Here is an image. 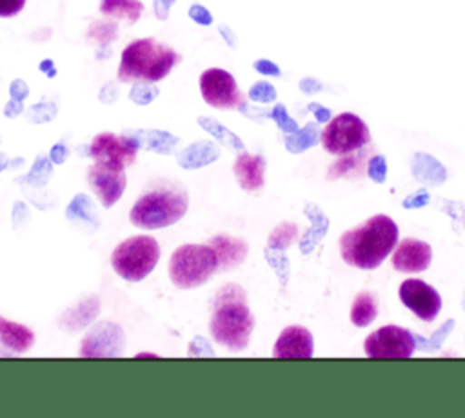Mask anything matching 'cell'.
<instances>
[{
    "label": "cell",
    "instance_id": "1",
    "mask_svg": "<svg viewBox=\"0 0 465 418\" xmlns=\"http://www.w3.org/2000/svg\"><path fill=\"white\" fill-rule=\"evenodd\" d=\"M398 242V225L385 214H374L365 224L340 236L341 258L358 269L378 267Z\"/></svg>",
    "mask_w": 465,
    "mask_h": 418
},
{
    "label": "cell",
    "instance_id": "2",
    "mask_svg": "<svg viewBox=\"0 0 465 418\" xmlns=\"http://www.w3.org/2000/svg\"><path fill=\"white\" fill-rule=\"evenodd\" d=\"M254 327V316L245 304V293L240 285H223L214 296V313L209 322L216 343L229 351L247 347Z\"/></svg>",
    "mask_w": 465,
    "mask_h": 418
},
{
    "label": "cell",
    "instance_id": "3",
    "mask_svg": "<svg viewBox=\"0 0 465 418\" xmlns=\"http://www.w3.org/2000/svg\"><path fill=\"white\" fill-rule=\"evenodd\" d=\"M180 55L171 47L153 40L140 38L131 42L120 58L118 80L120 82H158L165 78Z\"/></svg>",
    "mask_w": 465,
    "mask_h": 418
},
{
    "label": "cell",
    "instance_id": "4",
    "mask_svg": "<svg viewBox=\"0 0 465 418\" xmlns=\"http://www.w3.org/2000/svg\"><path fill=\"white\" fill-rule=\"evenodd\" d=\"M187 194L180 191H151L131 207L129 220L140 229H162L176 224L187 213Z\"/></svg>",
    "mask_w": 465,
    "mask_h": 418
},
{
    "label": "cell",
    "instance_id": "5",
    "mask_svg": "<svg viewBox=\"0 0 465 418\" xmlns=\"http://www.w3.org/2000/svg\"><path fill=\"white\" fill-rule=\"evenodd\" d=\"M218 269V256L211 245L185 244L169 260V278L180 289L203 285Z\"/></svg>",
    "mask_w": 465,
    "mask_h": 418
},
{
    "label": "cell",
    "instance_id": "6",
    "mask_svg": "<svg viewBox=\"0 0 465 418\" xmlns=\"http://www.w3.org/2000/svg\"><path fill=\"white\" fill-rule=\"evenodd\" d=\"M160 260V245L153 236L138 234L120 242L113 254L111 265L118 276L129 282L143 280Z\"/></svg>",
    "mask_w": 465,
    "mask_h": 418
},
{
    "label": "cell",
    "instance_id": "7",
    "mask_svg": "<svg viewBox=\"0 0 465 418\" xmlns=\"http://www.w3.org/2000/svg\"><path fill=\"white\" fill-rule=\"evenodd\" d=\"M369 142L371 133L367 124L352 113H341L334 116L322 131V144L332 154H351Z\"/></svg>",
    "mask_w": 465,
    "mask_h": 418
},
{
    "label": "cell",
    "instance_id": "8",
    "mask_svg": "<svg viewBox=\"0 0 465 418\" xmlns=\"http://www.w3.org/2000/svg\"><path fill=\"white\" fill-rule=\"evenodd\" d=\"M200 91L203 100L218 109H234L245 105L234 76L225 69L211 67L203 71L200 76Z\"/></svg>",
    "mask_w": 465,
    "mask_h": 418
},
{
    "label": "cell",
    "instance_id": "9",
    "mask_svg": "<svg viewBox=\"0 0 465 418\" xmlns=\"http://www.w3.org/2000/svg\"><path fill=\"white\" fill-rule=\"evenodd\" d=\"M363 345L372 358H407L416 349V338L400 325H383L371 333Z\"/></svg>",
    "mask_w": 465,
    "mask_h": 418
},
{
    "label": "cell",
    "instance_id": "10",
    "mask_svg": "<svg viewBox=\"0 0 465 418\" xmlns=\"http://www.w3.org/2000/svg\"><path fill=\"white\" fill-rule=\"evenodd\" d=\"M138 153V140L129 136H118L113 133H100L93 138L89 154L94 162H104L118 167H127L134 164Z\"/></svg>",
    "mask_w": 465,
    "mask_h": 418
},
{
    "label": "cell",
    "instance_id": "11",
    "mask_svg": "<svg viewBox=\"0 0 465 418\" xmlns=\"http://www.w3.org/2000/svg\"><path fill=\"white\" fill-rule=\"evenodd\" d=\"M87 182L94 191V194L100 198L104 207L114 205L124 194L127 185L124 167L104 164V162H94V165L89 167Z\"/></svg>",
    "mask_w": 465,
    "mask_h": 418
},
{
    "label": "cell",
    "instance_id": "12",
    "mask_svg": "<svg viewBox=\"0 0 465 418\" xmlns=\"http://www.w3.org/2000/svg\"><path fill=\"white\" fill-rule=\"evenodd\" d=\"M400 300L423 322H432L441 309L438 291L418 278H409L400 285Z\"/></svg>",
    "mask_w": 465,
    "mask_h": 418
},
{
    "label": "cell",
    "instance_id": "13",
    "mask_svg": "<svg viewBox=\"0 0 465 418\" xmlns=\"http://www.w3.org/2000/svg\"><path fill=\"white\" fill-rule=\"evenodd\" d=\"M432 258V249L427 242L416 238H405L396 244L392 253V267L400 273H418L429 267Z\"/></svg>",
    "mask_w": 465,
    "mask_h": 418
},
{
    "label": "cell",
    "instance_id": "14",
    "mask_svg": "<svg viewBox=\"0 0 465 418\" xmlns=\"http://www.w3.org/2000/svg\"><path fill=\"white\" fill-rule=\"evenodd\" d=\"M314 342L309 329L302 325H289L285 327L272 349L276 358H309L312 356Z\"/></svg>",
    "mask_w": 465,
    "mask_h": 418
},
{
    "label": "cell",
    "instance_id": "15",
    "mask_svg": "<svg viewBox=\"0 0 465 418\" xmlns=\"http://www.w3.org/2000/svg\"><path fill=\"white\" fill-rule=\"evenodd\" d=\"M120 345H122L120 329L111 323H100L84 338L80 354L82 356L116 354Z\"/></svg>",
    "mask_w": 465,
    "mask_h": 418
},
{
    "label": "cell",
    "instance_id": "16",
    "mask_svg": "<svg viewBox=\"0 0 465 418\" xmlns=\"http://www.w3.org/2000/svg\"><path fill=\"white\" fill-rule=\"evenodd\" d=\"M232 169L240 187L245 191H258L265 182V160L258 154H238Z\"/></svg>",
    "mask_w": 465,
    "mask_h": 418
},
{
    "label": "cell",
    "instance_id": "17",
    "mask_svg": "<svg viewBox=\"0 0 465 418\" xmlns=\"http://www.w3.org/2000/svg\"><path fill=\"white\" fill-rule=\"evenodd\" d=\"M209 245L214 249L218 256V267L220 269H231L240 265L247 256V244L234 236H214Z\"/></svg>",
    "mask_w": 465,
    "mask_h": 418
},
{
    "label": "cell",
    "instance_id": "18",
    "mask_svg": "<svg viewBox=\"0 0 465 418\" xmlns=\"http://www.w3.org/2000/svg\"><path fill=\"white\" fill-rule=\"evenodd\" d=\"M0 342L15 353H25L35 343V334L22 323L0 318Z\"/></svg>",
    "mask_w": 465,
    "mask_h": 418
},
{
    "label": "cell",
    "instance_id": "19",
    "mask_svg": "<svg viewBox=\"0 0 465 418\" xmlns=\"http://www.w3.org/2000/svg\"><path fill=\"white\" fill-rule=\"evenodd\" d=\"M100 11L107 16L125 18L129 24H134L143 11V4L140 0H102Z\"/></svg>",
    "mask_w": 465,
    "mask_h": 418
},
{
    "label": "cell",
    "instance_id": "20",
    "mask_svg": "<svg viewBox=\"0 0 465 418\" xmlns=\"http://www.w3.org/2000/svg\"><path fill=\"white\" fill-rule=\"evenodd\" d=\"M378 314L376 300L371 293H360L351 307V322L356 327H367Z\"/></svg>",
    "mask_w": 465,
    "mask_h": 418
},
{
    "label": "cell",
    "instance_id": "21",
    "mask_svg": "<svg viewBox=\"0 0 465 418\" xmlns=\"http://www.w3.org/2000/svg\"><path fill=\"white\" fill-rule=\"evenodd\" d=\"M412 171L418 180L429 184H441L445 180V169L429 154H414Z\"/></svg>",
    "mask_w": 465,
    "mask_h": 418
},
{
    "label": "cell",
    "instance_id": "22",
    "mask_svg": "<svg viewBox=\"0 0 465 418\" xmlns=\"http://www.w3.org/2000/svg\"><path fill=\"white\" fill-rule=\"evenodd\" d=\"M305 213H309V218L312 220V227H311V231H307L305 236L302 238V245H300L302 253H309V251L318 244V240L325 234V231H327V227H329V220L325 218V214H323L318 207L307 205V207H305Z\"/></svg>",
    "mask_w": 465,
    "mask_h": 418
},
{
    "label": "cell",
    "instance_id": "23",
    "mask_svg": "<svg viewBox=\"0 0 465 418\" xmlns=\"http://www.w3.org/2000/svg\"><path fill=\"white\" fill-rule=\"evenodd\" d=\"M316 142H318V131H316L314 124H309L303 129H298L292 134H289L285 140V145L291 153H300V151L314 145Z\"/></svg>",
    "mask_w": 465,
    "mask_h": 418
},
{
    "label": "cell",
    "instance_id": "24",
    "mask_svg": "<svg viewBox=\"0 0 465 418\" xmlns=\"http://www.w3.org/2000/svg\"><path fill=\"white\" fill-rule=\"evenodd\" d=\"M298 238V225L292 222H283L280 225L274 227V231L271 233L267 245L271 249H280L283 251L285 247H289L294 240Z\"/></svg>",
    "mask_w": 465,
    "mask_h": 418
},
{
    "label": "cell",
    "instance_id": "25",
    "mask_svg": "<svg viewBox=\"0 0 465 418\" xmlns=\"http://www.w3.org/2000/svg\"><path fill=\"white\" fill-rule=\"evenodd\" d=\"M361 156H363V154L340 156V160H336V162L331 165L329 176H331V178H338V176L349 174L351 171H358V169L365 164V158H361Z\"/></svg>",
    "mask_w": 465,
    "mask_h": 418
},
{
    "label": "cell",
    "instance_id": "26",
    "mask_svg": "<svg viewBox=\"0 0 465 418\" xmlns=\"http://www.w3.org/2000/svg\"><path fill=\"white\" fill-rule=\"evenodd\" d=\"M452 327H454V320H447L430 338H421V336H418L416 342L420 343V347H423V349H427V351H434V349H438V347L443 343V340L447 338V334L450 333Z\"/></svg>",
    "mask_w": 465,
    "mask_h": 418
},
{
    "label": "cell",
    "instance_id": "27",
    "mask_svg": "<svg viewBox=\"0 0 465 418\" xmlns=\"http://www.w3.org/2000/svg\"><path fill=\"white\" fill-rule=\"evenodd\" d=\"M200 124L209 131V133H213L216 138H220V140H229V144L232 145V147H240L242 149V142L232 134V133H229L225 127H222V125H218L214 120H207V118H200Z\"/></svg>",
    "mask_w": 465,
    "mask_h": 418
},
{
    "label": "cell",
    "instance_id": "28",
    "mask_svg": "<svg viewBox=\"0 0 465 418\" xmlns=\"http://www.w3.org/2000/svg\"><path fill=\"white\" fill-rule=\"evenodd\" d=\"M249 96L256 102H272L276 98V89L267 82H258L251 87Z\"/></svg>",
    "mask_w": 465,
    "mask_h": 418
},
{
    "label": "cell",
    "instance_id": "29",
    "mask_svg": "<svg viewBox=\"0 0 465 418\" xmlns=\"http://www.w3.org/2000/svg\"><path fill=\"white\" fill-rule=\"evenodd\" d=\"M367 173H369V176H371L374 182L381 184V182L385 180V176H387V164H385V158L380 156V154L372 156V158L369 160V164H367Z\"/></svg>",
    "mask_w": 465,
    "mask_h": 418
},
{
    "label": "cell",
    "instance_id": "30",
    "mask_svg": "<svg viewBox=\"0 0 465 418\" xmlns=\"http://www.w3.org/2000/svg\"><path fill=\"white\" fill-rule=\"evenodd\" d=\"M271 116L276 120V124H278L280 129H283V131H287V133L298 131V124L287 114V109H285L283 105H276V107L272 109Z\"/></svg>",
    "mask_w": 465,
    "mask_h": 418
},
{
    "label": "cell",
    "instance_id": "31",
    "mask_svg": "<svg viewBox=\"0 0 465 418\" xmlns=\"http://www.w3.org/2000/svg\"><path fill=\"white\" fill-rule=\"evenodd\" d=\"M24 5H25V0H0V16L2 18L15 16L22 11Z\"/></svg>",
    "mask_w": 465,
    "mask_h": 418
},
{
    "label": "cell",
    "instance_id": "32",
    "mask_svg": "<svg viewBox=\"0 0 465 418\" xmlns=\"http://www.w3.org/2000/svg\"><path fill=\"white\" fill-rule=\"evenodd\" d=\"M154 95H156V89H151V87H147L145 84H138V85L131 91V98H133L134 102H140V104H147Z\"/></svg>",
    "mask_w": 465,
    "mask_h": 418
},
{
    "label": "cell",
    "instance_id": "33",
    "mask_svg": "<svg viewBox=\"0 0 465 418\" xmlns=\"http://www.w3.org/2000/svg\"><path fill=\"white\" fill-rule=\"evenodd\" d=\"M189 16H191L194 22L202 24V25H209V24L213 22L211 13H209L203 5H198V4L191 5V9H189Z\"/></svg>",
    "mask_w": 465,
    "mask_h": 418
},
{
    "label": "cell",
    "instance_id": "34",
    "mask_svg": "<svg viewBox=\"0 0 465 418\" xmlns=\"http://www.w3.org/2000/svg\"><path fill=\"white\" fill-rule=\"evenodd\" d=\"M254 67H256V71H260L262 75H272V76H278V75H280L278 65L272 64V62H269V60H258V62L254 64Z\"/></svg>",
    "mask_w": 465,
    "mask_h": 418
},
{
    "label": "cell",
    "instance_id": "35",
    "mask_svg": "<svg viewBox=\"0 0 465 418\" xmlns=\"http://www.w3.org/2000/svg\"><path fill=\"white\" fill-rule=\"evenodd\" d=\"M27 85L22 82V80H15L13 82V85H11V96H13V100H18V102H22L25 96H27Z\"/></svg>",
    "mask_w": 465,
    "mask_h": 418
},
{
    "label": "cell",
    "instance_id": "36",
    "mask_svg": "<svg viewBox=\"0 0 465 418\" xmlns=\"http://www.w3.org/2000/svg\"><path fill=\"white\" fill-rule=\"evenodd\" d=\"M427 200H429L427 191H420V193L412 194L411 198H407V200L403 202V205H405V207H420V205H425Z\"/></svg>",
    "mask_w": 465,
    "mask_h": 418
},
{
    "label": "cell",
    "instance_id": "37",
    "mask_svg": "<svg viewBox=\"0 0 465 418\" xmlns=\"http://www.w3.org/2000/svg\"><path fill=\"white\" fill-rule=\"evenodd\" d=\"M174 0H154V13L160 20H165L169 15V7L173 5Z\"/></svg>",
    "mask_w": 465,
    "mask_h": 418
},
{
    "label": "cell",
    "instance_id": "38",
    "mask_svg": "<svg viewBox=\"0 0 465 418\" xmlns=\"http://www.w3.org/2000/svg\"><path fill=\"white\" fill-rule=\"evenodd\" d=\"M309 109H311V111H314V114H316V120H318V122H329V118H331V111H329L327 107H322V105H318V104H311V105H309Z\"/></svg>",
    "mask_w": 465,
    "mask_h": 418
},
{
    "label": "cell",
    "instance_id": "39",
    "mask_svg": "<svg viewBox=\"0 0 465 418\" xmlns=\"http://www.w3.org/2000/svg\"><path fill=\"white\" fill-rule=\"evenodd\" d=\"M67 156V149L64 147V145H54L53 147V151H51V158L56 162V164H60V162H64V158Z\"/></svg>",
    "mask_w": 465,
    "mask_h": 418
},
{
    "label": "cell",
    "instance_id": "40",
    "mask_svg": "<svg viewBox=\"0 0 465 418\" xmlns=\"http://www.w3.org/2000/svg\"><path fill=\"white\" fill-rule=\"evenodd\" d=\"M22 111V102H18V100H13L7 107H5V114H11V116H15L16 113H20Z\"/></svg>",
    "mask_w": 465,
    "mask_h": 418
}]
</instances>
